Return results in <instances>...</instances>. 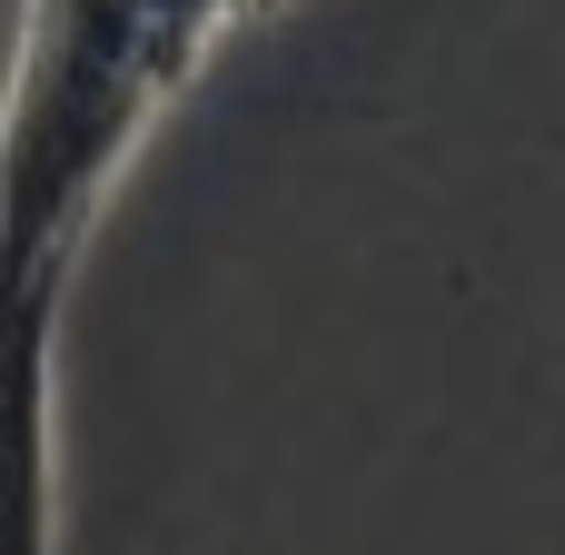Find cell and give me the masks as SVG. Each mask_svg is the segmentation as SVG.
<instances>
[{
	"mask_svg": "<svg viewBox=\"0 0 565 555\" xmlns=\"http://www.w3.org/2000/svg\"><path fill=\"white\" fill-rule=\"evenodd\" d=\"M238 0H20L0 70V555H60V318L99 209Z\"/></svg>",
	"mask_w": 565,
	"mask_h": 555,
	"instance_id": "obj_1",
	"label": "cell"
},
{
	"mask_svg": "<svg viewBox=\"0 0 565 555\" xmlns=\"http://www.w3.org/2000/svg\"><path fill=\"white\" fill-rule=\"evenodd\" d=\"M278 10H298V0H238V20H278Z\"/></svg>",
	"mask_w": 565,
	"mask_h": 555,
	"instance_id": "obj_2",
	"label": "cell"
}]
</instances>
